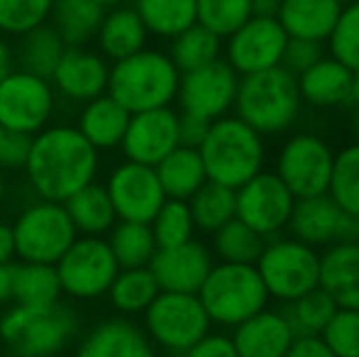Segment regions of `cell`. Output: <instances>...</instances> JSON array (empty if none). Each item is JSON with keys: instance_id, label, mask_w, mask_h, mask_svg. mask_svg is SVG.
<instances>
[{"instance_id": "obj_1", "label": "cell", "mask_w": 359, "mask_h": 357, "mask_svg": "<svg viewBox=\"0 0 359 357\" xmlns=\"http://www.w3.org/2000/svg\"><path fill=\"white\" fill-rule=\"evenodd\" d=\"M25 172L39 198L64 203L69 196L95 179L98 149L72 125L42 128L32 135Z\"/></svg>"}, {"instance_id": "obj_2", "label": "cell", "mask_w": 359, "mask_h": 357, "mask_svg": "<svg viewBox=\"0 0 359 357\" xmlns=\"http://www.w3.org/2000/svg\"><path fill=\"white\" fill-rule=\"evenodd\" d=\"M298 79L286 67L242 74L235 93L237 118L262 135H276L296 120L301 108Z\"/></svg>"}, {"instance_id": "obj_3", "label": "cell", "mask_w": 359, "mask_h": 357, "mask_svg": "<svg viewBox=\"0 0 359 357\" xmlns=\"http://www.w3.org/2000/svg\"><path fill=\"white\" fill-rule=\"evenodd\" d=\"M181 72L171 57L154 49H140L118 59L108 74V93L130 113L164 108L179 93Z\"/></svg>"}, {"instance_id": "obj_4", "label": "cell", "mask_w": 359, "mask_h": 357, "mask_svg": "<svg viewBox=\"0 0 359 357\" xmlns=\"http://www.w3.org/2000/svg\"><path fill=\"white\" fill-rule=\"evenodd\" d=\"M198 152L208 179L232 189L262 172V162H264L262 133H257L242 118H225V115L210 123V130L201 142Z\"/></svg>"}, {"instance_id": "obj_5", "label": "cell", "mask_w": 359, "mask_h": 357, "mask_svg": "<svg viewBox=\"0 0 359 357\" xmlns=\"http://www.w3.org/2000/svg\"><path fill=\"white\" fill-rule=\"evenodd\" d=\"M198 299L208 314L210 323L232 325L242 323L266 309L269 291L255 264L222 262L213 264L198 289Z\"/></svg>"}, {"instance_id": "obj_6", "label": "cell", "mask_w": 359, "mask_h": 357, "mask_svg": "<svg viewBox=\"0 0 359 357\" xmlns=\"http://www.w3.org/2000/svg\"><path fill=\"white\" fill-rule=\"evenodd\" d=\"M79 330L76 318L62 304H18L0 318V340L22 357H47L64 350Z\"/></svg>"}, {"instance_id": "obj_7", "label": "cell", "mask_w": 359, "mask_h": 357, "mask_svg": "<svg viewBox=\"0 0 359 357\" xmlns=\"http://www.w3.org/2000/svg\"><path fill=\"white\" fill-rule=\"evenodd\" d=\"M149 340L169 353H189L210 328V318L198 294L159 291L144 309Z\"/></svg>"}, {"instance_id": "obj_8", "label": "cell", "mask_w": 359, "mask_h": 357, "mask_svg": "<svg viewBox=\"0 0 359 357\" xmlns=\"http://www.w3.org/2000/svg\"><path fill=\"white\" fill-rule=\"evenodd\" d=\"M15 255L27 262L57 264V260L79 238V230L59 201L42 198L25 208L13 225Z\"/></svg>"}, {"instance_id": "obj_9", "label": "cell", "mask_w": 359, "mask_h": 357, "mask_svg": "<svg viewBox=\"0 0 359 357\" xmlns=\"http://www.w3.org/2000/svg\"><path fill=\"white\" fill-rule=\"evenodd\" d=\"M269 296L291 301L316 289L320 279V255L301 240H276L264 245L255 262Z\"/></svg>"}, {"instance_id": "obj_10", "label": "cell", "mask_w": 359, "mask_h": 357, "mask_svg": "<svg viewBox=\"0 0 359 357\" xmlns=\"http://www.w3.org/2000/svg\"><path fill=\"white\" fill-rule=\"evenodd\" d=\"M54 267L62 281V291L74 299H98L108 294L120 271L108 240H100V235L76 238Z\"/></svg>"}, {"instance_id": "obj_11", "label": "cell", "mask_w": 359, "mask_h": 357, "mask_svg": "<svg viewBox=\"0 0 359 357\" xmlns=\"http://www.w3.org/2000/svg\"><path fill=\"white\" fill-rule=\"evenodd\" d=\"M293 206L296 196L276 172H257L235 189V215L264 238L286 228Z\"/></svg>"}, {"instance_id": "obj_12", "label": "cell", "mask_w": 359, "mask_h": 357, "mask_svg": "<svg viewBox=\"0 0 359 357\" xmlns=\"http://www.w3.org/2000/svg\"><path fill=\"white\" fill-rule=\"evenodd\" d=\"M54 110V90L49 79L32 72H10L0 79V125L37 135Z\"/></svg>"}, {"instance_id": "obj_13", "label": "cell", "mask_w": 359, "mask_h": 357, "mask_svg": "<svg viewBox=\"0 0 359 357\" xmlns=\"http://www.w3.org/2000/svg\"><path fill=\"white\" fill-rule=\"evenodd\" d=\"M288 228H291L293 238L311 248H323V245L330 248L335 243L359 240V218L342 208L327 191L296 198Z\"/></svg>"}, {"instance_id": "obj_14", "label": "cell", "mask_w": 359, "mask_h": 357, "mask_svg": "<svg viewBox=\"0 0 359 357\" xmlns=\"http://www.w3.org/2000/svg\"><path fill=\"white\" fill-rule=\"evenodd\" d=\"M332 149L316 135H296L284 144L276 174L296 198L325 194L332 174Z\"/></svg>"}, {"instance_id": "obj_15", "label": "cell", "mask_w": 359, "mask_h": 357, "mask_svg": "<svg viewBox=\"0 0 359 357\" xmlns=\"http://www.w3.org/2000/svg\"><path fill=\"white\" fill-rule=\"evenodd\" d=\"M288 34L276 18L252 15L242 22L227 42V64L237 74H255L264 69L279 67Z\"/></svg>"}, {"instance_id": "obj_16", "label": "cell", "mask_w": 359, "mask_h": 357, "mask_svg": "<svg viewBox=\"0 0 359 357\" xmlns=\"http://www.w3.org/2000/svg\"><path fill=\"white\" fill-rule=\"evenodd\" d=\"M237 72L222 59L205 64V67L191 69L181 74L179 100L186 113L201 115V118L217 120L235 105L237 93Z\"/></svg>"}, {"instance_id": "obj_17", "label": "cell", "mask_w": 359, "mask_h": 357, "mask_svg": "<svg viewBox=\"0 0 359 357\" xmlns=\"http://www.w3.org/2000/svg\"><path fill=\"white\" fill-rule=\"evenodd\" d=\"M108 196L120 220H140L149 223L159 206L166 201V194L159 184L154 167L140 162H125L110 174Z\"/></svg>"}, {"instance_id": "obj_18", "label": "cell", "mask_w": 359, "mask_h": 357, "mask_svg": "<svg viewBox=\"0 0 359 357\" xmlns=\"http://www.w3.org/2000/svg\"><path fill=\"white\" fill-rule=\"evenodd\" d=\"M120 144L130 162L156 167L171 149L179 147V115L169 105L130 113Z\"/></svg>"}, {"instance_id": "obj_19", "label": "cell", "mask_w": 359, "mask_h": 357, "mask_svg": "<svg viewBox=\"0 0 359 357\" xmlns=\"http://www.w3.org/2000/svg\"><path fill=\"white\" fill-rule=\"evenodd\" d=\"M210 267H213L210 252L194 238L171 248H156L149 262L161 291H184V294H198Z\"/></svg>"}, {"instance_id": "obj_20", "label": "cell", "mask_w": 359, "mask_h": 357, "mask_svg": "<svg viewBox=\"0 0 359 357\" xmlns=\"http://www.w3.org/2000/svg\"><path fill=\"white\" fill-rule=\"evenodd\" d=\"M108 64L100 54L81 47H67L52 74L54 86L72 100H90L108 90Z\"/></svg>"}, {"instance_id": "obj_21", "label": "cell", "mask_w": 359, "mask_h": 357, "mask_svg": "<svg viewBox=\"0 0 359 357\" xmlns=\"http://www.w3.org/2000/svg\"><path fill=\"white\" fill-rule=\"evenodd\" d=\"M291 340L293 333L284 316L266 309L237 323L232 335L237 357H281L286 355Z\"/></svg>"}, {"instance_id": "obj_22", "label": "cell", "mask_w": 359, "mask_h": 357, "mask_svg": "<svg viewBox=\"0 0 359 357\" xmlns=\"http://www.w3.org/2000/svg\"><path fill=\"white\" fill-rule=\"evenodd\" d=\"M318 286L325 289L337 306L359 309V240L327 248L320 257Z\"/></svg>"}, {"instance_id": "obj_23", "label": "cell", "mask_w": 359, "mask_h": 357, "mask_svg": "<svg viewBox=\"0 0 359 357\" xmlns=\"http://www.w3.org/2000/svg\"><path fill=\"white\" fill-rule=\"evenodd\" d=\"M342 0H281L276 20L288 37L325 42L340 18Z\"/></svg>"}, {"instance_id": "obj_24", "label": "cell", "mask_w": 359, "mask_h": 357, "mask_svg": "<svg viewBox=\"0 0 359 357\" xmlns=\"http://www.w3.org/2000/svg\"><path fill=\"white\" fill-rule=\"evenodd\" d=\"M81 357H149V335L128 321H105L95 325L79 348Z\"/></svg>"}, {"instance_id": "obj_25", "label": "cell", "mask_w": 359, "mask_h": 357, "mask_svg": "<svg viewBox=\"0 0 359 357\" xmlns=\"http://www.w3.org/2000/svg\"><path fill=\"white\" fill-rule=\"evenodd\" d=\"M350 83L352 69H347L335 57H323L311 69L298 74L301 98L318 108H335V105L350 103Z\"/></svg>"}, {"instance_id": "obj_26", "label": "cell", "mask_w": 359, "mask_h": 357, "mask_svg": "<svg viewBox=\"0 0 359 357\" xmlns=\"http://www.w3.org/2000/svg\"><path fill=\"white\" fill-rule=\"evenodd\" d=\"M130 123V110L123 108L113 95H95L86 103L79 118V130L95 149H113L123 142Z\"/></svg>"}, {"instance_id": "obj_27", "label": "cell", "mask_w": 359, "mask_h": 357, "mask_svg": "<svg viewBox=\"0 0 359 357\" xmlns=\"http://www.w3.org/2000/svg\"><path fill=\"white\" fill-rule=\"evenodd\" d=\"M159 184L164 189L166 198H184L189 201L201 186L208 181L205 164L196 147L179 144L174 147L159 164L154 167Z\"/></svg>"}, {"instance_id": "obj_28", "label": "cell", "mask_w": 359, "mask_h": 357, "mask_svg": "<svg viewBox=\"0 0 359 357\" xmlns=\"http://www.w3.org/2000/svg\"><path fill=\"white\" fill-rule=\"evenodd\" d=\"M98 42L100 49L108 59L118 62L130 54L144 49L147 42V27L137 10L133 8H118L113 13L103 15V22L98 27Z\"/></svg>"}, {"instance_id": "obj_29", "label": "cell", "mask_w": 359, "mask_h": 357, "mask_svg": "<svg viewBox=\"0 0 359 357\" xmlns=\"http://www.w3.org/2000/svg\"><path fill=\"white\" fill-rule=\"evenodd\" d=\"M69 218L76 225V230L83 235H103L118 220V213L113 208V201L108 196V189L98 184H86L76 194L64 201Z\"/></svg>"}, {"instance_id": "obj_30", "label": "cell", "mask_w": 359, "mask_h": 357, "mask_svg": "<svg viewBox=\"0 0 359 357\" xmlns=\"http://www.w3.org/2000/svg\"><path fill=\"white\" fill-rule=\"evenodd\" d=\"M105 8L95 0H54L49 18L67 47H81L98 34Z\"/></svg>"}, {"instance_id": "obj_31", "label": "cell", "mask_w": 359, "mask_h": 357, "mask_svg": "<svg viewBox=\"0 0 359 357\" xmlns=\"http://www.w3.org/2000/svg\"><path fill=\"white\" fill-rule=\"evenodd\" d=\"M62 294V281L54 264L27 262V260H22V264H13V299L18 304H57Z\"/></svg>"}, {"instance_id": "obj_32", "label": "cell", "mask_w": 359, "mask_h": 357, "mask_svg": "<svg viewBox=\"0 0 359 357\" xmlns=\"http://www.w3.org/2000/svg\"><path fill=\"white\" fill-rule=\"evenodd\" d=\"M337 304L330 299L325 289L316 286V289L306 291L298 299L286 301L284 318L291 328L293 335H320L323 328L327 325V321L332 318Z\"/></svg>"}, {"instance_id": "obj_33", "label": "cell", "mask_w": 359, "mask_h": 357, "mask_svg": "<svg viewBox=\"0 0 359 357\" xmlns=\"http://www.w3.org/2000/svg\"><path fill=\"white\" fill-rule=\"evenodd\" d=\"M22 47H20V62L25 72H32L37 76L52 79L59 59L67 52V42L62 34L49 25H37L29 32L22 34Z\"/></svg>"}, {"instance_id": "obj_34", "label": "cell", "mask_w": 359, "mask_h": 357, "mask_svg": "<svg viewBox=\"0 0 359 357\" xmlns=\"http://www.w3.org/2000/svg\"><path fill=\"white\" fill-rule=\"evenodd\" d=\"M135 10L142 18L147 32L159 37H176L196 20V0H137Z\"/></svg>"}, {"instance_id": "obj_35", "label": "cell", "mask_w": 359, "mask_h": 357, "mask_svg": "<svg viewBox=\"0 0 359 357\" xmlns=\"http://www.w3.org/2000/svg\"><path fill=\"white\" fill-rule=\"evenodd\" d=\"M120 269L130 267H149L151 257L156 252V240L149 223L140 220H123L108 240Z\"/></svg>"}, {"instance_id": "obj_36", "label": "cell", "mask_w": 359, "mask_h": 357, "mask_svg": "<svg viewBox=\"0 0 359 357\" xmlns=\"http://www.w3.org/2000/svg\"><path fill=\"white\" fill-rule=\"evenodd\" d=\"M189 208L196 228L205 230V233H215L220 225L235 218V189L208 179L189 198Z\"/></svg>"}, {"instance_id": "obj_37", "label": "cell", "mask_w": 359, "mask_h": 357, "mask_svg": "<svg viewBox=\"0 0 359 357\" xmlns=\"http://www.w3.org/2000/svg\"><path fill=\"white\" fill-rule=\"evenodd\" d=\"M171 39V62L181 74L220 59V37L201 22H194Z\"/></svg>"}, {"instance_id": "obj_38", "label": "cell", "mask_w": 359, "mask_h": 357, "mask_svg": "<svg viewBox=\"0 0 359 357\" xmlns=\"http://www.w3.org/2000/svg\"><path fill=\"white\" fill-rule=\"evenodd\" d=\"M159 291L161 289L149 267H130L118 271L108 294L118 311H123V314H142Z\"/></svg>"}, {"instance_id": "obj_39", "label": "cell", "mask_w": 359, "mask_h": 357, "mask_svg": "<svg viewBox=\"0 0 359 357\" xmlns=\"http://www.w3.org/2000/svg\"><path fill=\"white\" fill-rule=\"evenodd\" d=\"M264 245V235L257 233L255 228H250L237 215L215 230V252L220 255L222 262L255 264L259 260Z\"/></svg>"}, {"instance_id": "obj_40", "label": "cell", "mask_w": 359, "mask_h": 357, "mask_svg": "<svg viewBox=\"0 0 359 357\" xmlns=\"http://www.w3.org/2000/svg\"><path fill=\"white\" fill-rule=\"evenodd\" d=\"M151 233H154L156 248H171L194 238V215H191L189 201L184 198H166L149 220Z\"/></svg>"}, {"instance_id": "obj_41", "label": "cell", "mask_w": 359, "mask_h": 357, "mask_svg": "<svg viewBox=\"0 0 359 357\" xmlns=\"http://www.w3.org/2000/svg\"><path fill=\"white\" fill-rule=\"evenodd\" d=\"M327 194L359 218V142L335 154Z\"/></svg>"}, {"instance_id": "obj_42", "label": "cell", "mask_w": 359, "mask_h": 357, "mask_svg": "<svg viewBox=\"0 0 359 357\" xmlns=\"http://www.w3.org/2000/svg\"><path fill=\"white\" fill-rule=\"evenodd\" d=\"M252 18V0H196V20L217 37H230Z\"/></svg>"}, {"instance_id": "obj_43", "label": "cell", "mask_w": 359, "mask_h": 357, "mask_svg": "<svg viewBox=\"0 0 359 357\" xmlns=\"http://www.w3.org/2000/svg\"><path fill=\"white\" fill-rule=\"evenodd\" d=\"M320 335L332 357H359V309L337 306Z\"/></svg>"}, {"instance_id": "obj_44", "label": "cell", "mask_w": 359, "mask_h": 357, "mask_svg": "<svg viewBox=\"0 0 359 357\" xmlns=\"http://www.w3.org/2000/svg\"><path fill=\"white\" fill-rule=\"evenodd\" d=\"M332 57L347 69H359V0L342 5L340 18L330 32Z\"/></svg>"}, {"instance_id": "obj_45", "label": "cell", "mask_w": 359, "mask_h": 357, "mask_svg": "<svg viewBox=\"0 0 359 357\" xmlns=\"http://www.w3.org/2000/svg\"><path fill=\"white\" fill-rule=\"evenodd\" d=\"M54 0H0V32L25 34L49 18Z\"/></svg>"}, {"instance_id": "obj_46", "label": "cell", "mask_w": 359, "mask_h": 357, "mask_svg": "<svg viewBox=\"0 0 359 357\" xmlns=\"http://www.w3.org/2000/svg\"><path fill=\"white\" fill-rule=\"evenodd\" d=\"M32 135L0 125V169H25Z\"/></svg>"}, {"instance_id": "obj_47", "label": "cell", "mask_w": 359, "mask_h": 357, "mask_svg": "<svg viewBox=\"0 0 359 357\" xmlns=\"http://www.w3.org/2000/svg\"><path fill=\"white\" fill-rule=\"evenodd\" d=\"M320 59H323L320 42L303 39V37H288L284 57H281V67H286L291 74H303L316 62H320Z\"/></svg>"}, {"instance_id": "obj_48", "label": "cell", "mask_w": 359, "mask_h": 357, "mask_svg": "<svg viewBox=\"0 0 359 357\" xmlns=\"http://www.w3.org/2000/svg\"><path fill=\"white\" fill-rule=\"evenodd\" d=\"M210 123L213 120L208 118H201V115L194 113H181L179 115V144H186V147H201V142L205 140L210 130Z\"/></svg>"}, {"instance_id": "obj_49", "label": "cell", "mask_w": 359, "mask_h": 357, "mask_svg": "<svg viewBox=\"0 0 359 357\" xmlns=\"http://www.w3.org/2000/svg\"><path fill=\"white\" fill-rule=\"evenodd\" d=\"M186 355H191V357H237V350H235L232 338H227V335L205 333Z\"/></svg>"}, {"instance_id": "obj_50", "label": "cell", "mask_w": 359, "mask_h": 357, "mask_svg": "<svg viewBox=\"0 0 359 357\" xmlns=\"http://www.w3.org/2000/svg\"><path fill=\"white\" fill-rule=\"evenodd\" d=\"M286 355L291 357H332L323 335H293Z\"/></svg>"}, {"instance_id": "obj_51", "label": "cell", "mask_w": 359, "mask_h": 357, "mask_svg": "<svg viewBox=\"0 0 359 357\" xmlns=\"http://www.w3.org/2000/svg\"><path fill=\"white\" fill-rule=\"evenodd\" d=\"M15 255V238H13V225L0 220V262H10Z\"/></svg>"}, {"instance_id": "obj_52", "label": "cell", "mask_w": 359, "mask_h": 357, "mask_svg": "<svg viewBox=\"0 0 359 357\" xmlns=\"http://www.w3.org/2000/svg\"><path fill=\"white\" fill-rule=\"evenodd\" d=\"M13 299V264L0 262V304Z\"/></svg>"}, {"instance_id": "obj_53", "label": "cell", "mask_w": 359, "mask_h": 357, "mask_svg": "<svg viewBox=\"0 0 359 357\" xmlns=\"http://www.w3.org/2000/svg\"><path fill=\"white\" fill-rule=\"evenodd\" d=\"M281 0H252V15H262V18H276Z\"/></svg>"}, {"instance_id": "obj_54", "label": "cell", "mask_w": 359, "mask_h": 357, "mask_svg": "<svg viewBox=\"0 0 359 357\" xmlns=\"http://www.w3.org/2000/svg\"><path fill=\"white\" fill-rule=\"evenodd\" d=\"M13 72V52H10L8 44L0 39V79H5Z\"/></svg>"}, {"instance_id": "obj_55", "label": "cell", "mask_w": 359, "mask_h": 357, "mask_svg": "<svg viewBox=\"0 0 359 357\" xmlns=\"http://www.w3.org/2000/svg\"><path fill=\"white\" fill-rule=\"evenodd\" d=\"M350 103L359 108V69H352V83H350Z\"/></svg>"}, {"instance_id": "obj_56", "label": "cell", "mask_w": 359, "mask_h": 357, "mask_svg": "<svg viewBox=\"0 0 359 357\" xmlns=\"http://www.w3.org/2000/svg\"><path fill=\"white\" fill-rule=\"evenodd\" d=\"M95 3H100L103 8H110V5H120L123 0H95Z\"/></svg>"}, {"instance_id": "obj_57", "label": "cell", "mask_w": 359, "mask_h": 357, "mask_svg": "<svg viewBox=\"0 0 359 357\" xmlns=\"http://www.w3.org/2000/svg\"><path fill=\"white\" fill-rule=\"evenodd\" d=\"M3 196H5V181H3V169H0V203H3Z\"/></svg>"}, {"instance_id": "obj_58", "label": "cell", "mask_w": 359, "mask_h": 357, "mask_svg": "<svg viewBox=\"0 0 359 357\" xmlns=\"http://www.w3.org/2000/svg\"><path fill=\"white\" fill-rule=\"evenodd\" d=\"M357 135H359V115H357Z\"/></svg>"}]
</instances>
